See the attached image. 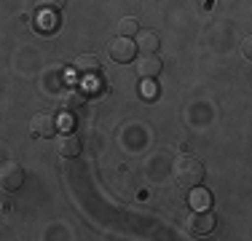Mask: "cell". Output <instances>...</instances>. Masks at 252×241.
<instances>
[{"label": "cell", "instance_id": "6da1fadb", "mask_svg": "<svg viewBox=\"0 0 252 241\" xmlns=\"http://www.w3.org/2000/svg\"><path fill=\"white\" fill-rule=\"evenodd\" d=\"M204 164L193 155H180L175 161V180L183 188H196V185L204 182Z\"/></svg>", "mask_w": 252, "mask_h": 241}, {"label": "cell", "instance_id": "7a4b0ae2", "mask_svg": "<svg viewBox=\"0 0 252 241\" xmlns=\"http://www.w3.org/2000/svg\"><path fill=\"white\" fill-rule=\"evenodd\" d=\"M25 182V169H22L16 161H8V164L0 166V188L3 190H16Z\"/></svg>", "mask_w": 252, "mask_h": 241}, {"label": "cell", "instance_id": "3957f363", "mask_svg": "<svg viewBox=\"0 0 252 241\" xmlns=\"http://www.w3.org/2000/svg\"><path fill=\"white\" fill-rule=\"evenodd\" d=\"M30 131H32V137H54L57 134V118L51 113H35L30 120Z\"/></svg>", "mask_w": 252, "mask_h": 241}, {"label": "cell", "instance_id": "277c9868", "mask_svg": "<svg viewBox=\"0 0 252 241\" xmlns=\"http://www.w3.org/2000/svg\"><path fill=\"white\" fill-rule=\"evenodd\" d=\"M185 225L190 233H209L215 228V214H209L207 209H193V214L188 217Z\"/></svg>", "mask_w": 252, "mask_h": 241}, {"label": "cell", "instance_id": "5b68a950", "mask_svg": "<svg viewBox=\"0 0 252 241\" xmlns=\"http://www.w3.org/2000/svg\"><path fill=\"white\" fill-rule=\"evenodd\" d=\"M134 51H137V46L131 43L129 38H124V35H118L116 40H110V57L116 59V62H131V59H134Z\"/></svg>", "mask_w": 252, "mask_h": 241}, {"label": "cell", "instance_id": "8992f818", "mask_svg": "<svg viewBox=\"0 0 252 241\" xmlns=\"http://www.w3.org/2000/svg\"><path fill=\"white\" fill-rule=\"evenodd\" d=\"M134 67H137V72H140L142 78H156L164 64H161V59L153 57V54H142V57L134 62Z\"/></svg>", "mask_w": 252, "mask_h": 241}, {"label": "cell", "instance_id": "52a82bcc", "mask_svg": "<svg viewBox=\"0 0 252 241\" xmlns=\"http://www.w3.org/2000/svg\"><path fill=\"white\" fill-rule=\"evenodd\" d=\"M57 153L62 155V158H75V155L81 153V140H78L75 134H62L57 140Z\"/></svg>", "mask_w": 252, "mask_h": 241}, {"label": "cell", "instance_id": "ba28073f", "mask_svg": "<svg viewBox=\"0 0 252 241\" xmlns=\"http://www.w3.org/2000/svg\"><path fill=\"white\" fill-rule=\"evenodd\" d=\"M75 72H81V75H97L99 59L94 57V54H81V57L75 59Z\"/></svg>", "mask_w": 252, "mask_h": 241}, {"label": "cell", "instance_id": "9c48e42d", "mask_svg": "<svg viewBox=\"0 0 252 241\" xmlns=\"http://www.w3.org/2000/svg\"><path fill=\"white\" fill-rule=\"evenodd\" d=\"M57 14H54L51 8H40V14L35 16V27L40 30V32H54L57 30Z\"/></svg>", "mask_w": 252, "mask_h": 241}, {"label": "cell", "instance_id": "30bf717a", "mask_svg": "<svg viewBox=\"0 0 252 241\" xmlns=\"http://www.w3.org/2000/svg\"><path fill=\"white\" fill-rule=\"evenodd\" d=\"M134 46L140 48L142 54H156V48H158L161 43H158V35L151 32V30H145V32L137 35V43H134Z\"/></svg>", "mask_w": 252, "mask_h": 241}, {"label": "cell", "instance_id": "8fae6325", "mask_svg": "<svg viewBox=\"0 0 252 241\" xmlns=\"http://www.w3.org/2000/svg\"><path fill=\"white\" fill-rule=\"evenodd\" d=\"M193 193L188 196V204H190V209H209V204H212V196H209V190H204V188H190Z\"/></svg>", "mask_w": 252, "mask_h": 241}, {"label": "cell", "instance_id": "7c38bea8", "mask_svg": "<svg viewBox=\"0 0 252 241\" xmlns=\"http://www.w3.org/2000/svg\"><path fill=\"white\" fill-rule=\"evenodd\" d=\"M140 32V22L134 19V16H124L121 22H118V35H124V38H131V35Z\"/></svg>", "mask_w": 252, "mask_h": 241}, {"label": "cell", "instance_id": "4fadbf2b", "mask_svg": "<svg viewBox=\"0 0 252 241\" xmlns=\"http://www.w3.org/2000/svg\"><path fill=\"white\" fill-rule=\"evenodd\" d=\"M81 105H83V96H81V94H70L67 99H64V107H67L70 113H73V110H78Z\"/></svg>", "mask_w": 252, "mask_h": 241}, {"label": "cell", "instance_id": "5bb4252c", "mask_svg": "<svg viewBox=\"0 0 252 241\" xmlns=\"http://www.w3.org/2000/svg\"><path fill=\"white\" fill-rule=\"evenodd\" d=\"M158 94V89H156V83H153V78H145V83H142V96H153Z\"/></svg>", "mask_w": 252, "mask_h": 241}, {"label": "cell", "instance_id": "9a60e30c", "mask_svg": "<svg viewBox=\"0 0 252 241\" xmlns=\"http://www.w3.org/2000/svg\"><path fill=\"white\" fill-rule=\"evenodd\" d=\"M38 3H40V8L57 11V8H62V5H64V0H38Z\"/></svg>", "mask_w": 252, "mask_h": 241}, {"label": "cell", "instance_id": "2e32d148", "mask_svg": "<svg viewBox=\"0 0 252 241\" xmlns=\"http://www.w3.org/2000/svg\"><path fill=\"white\" fill-rule=\"evenodd\" d=\"M250 43H252L250 38H247V40H244V43H242V51H244V57H250V54H252V46H250Z\"/></svg>", "mask_w": 252, "mask_h": 241}]
</instances>
